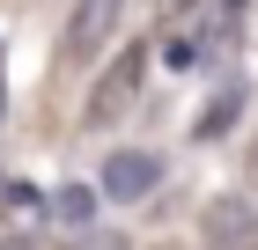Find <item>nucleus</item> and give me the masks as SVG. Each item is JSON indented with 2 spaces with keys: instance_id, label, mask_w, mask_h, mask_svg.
Segmentation results:
<instances>
[{
  "instance_id": "nucleus-6",
  "label": "nucleus",
  "mask_w": 258,
  "mask_h": 250,
  "mask_svg": "<svg viewBox=\"0 0 258 250\" xmlns=\"http://www.w3.org/2000/svg\"><path fill=\"white\" fill-rule=\"evenodd\" d=\"M52 206H59V221H67V228H81V221L96 213V199H89V192H81V184H74V192H59V199H52Z\"/></svg>"
},
{
  "instance_id": "nucleus-2",
  "label": "nucleus",
  "mask_w": 258,
  "mask_h": 250,
  "mask_svg": "<svg viewBox=\"0 0 258 250\" xmlns=\"http://www.w3.org/2000/svg\"><path fill=\"white\" fill-rule=\"evenodd\" d=\"M125 0H74V15H67V66H89V59H103V37L118 30Z\"/></svg>"
},
{
  "instance_id": "nucleus-7",
  "label": "nucleus",
  "mask_w": 258,
  "mask_h": 250,
  "mask_svg": "<svg viewBox=\"0 0 258 250\" xmlns=\"http://www.w3.org/2000/svg\"><path fill=\"white\" fill-rule=\"evenodd\" d=\"M74 250H125V235H111V228H103V235H81Z\"/></svg>"
},
{
  "instance_id": "nucleus-9",
  "label": "nucleus",
  "mask_w": 258,
  "mask_h": 250,
  "mask_svg": "<svg viewBox=\"0 0 258 250\" xmlns=\"http://www.w3.org/2000/svg\"><path fill=\"white\" fill-rule=\"evenodd\" d=\"M251 184H258V147H251Z\"/></svg>"
},
{
  "instance_id": "nucleus-10",
  "label": "nucleus",
  "mask_w": 258,
  "mask_h": 250,
  "mask_svg": "<svg viewBox=\"0 0 258 250\" xmlns=\"http://www.w3.org/2000/svg\"><path fill=\"white\" fill-rule=\"evenodd\" d=\"M0 96H8V81H0Z\"/></svg>"
},
{
  "instance_id": "nucleus-11",
  "label": "nucleus",
  "mask_w": 258,
  "mask_h": 250,
  "mask_svg": "<svg viewBox=\"0 0 258 250\" xmlns=\"http://www.w3.org/2000/svg\"><path fill=\"white\" fill-rule=\"evenodd\" d=\"M162 250H170V243H162Z\"/></svg>"
},
{
  "instance_id": "nucleus-8",
  "label": "nucleus",
  "mask_w": 258,
  "mask_h": 250,
  "mask_svg": "<svg viewBox=\"0 0 258 250\" xmlns=\"http://www.w3.org/2000/svg\"><path fill=\"white\" fill-rule=\"evenodd\" d=\"M0 250H37V243H22V235H8V243H0Z\"/></svg>"
},
{
  "instance_id": "nucleus-5",
  "label": "nucleus",
  "mask_w": 258,
  "mask_h": 250,
  "mask_svg": "<svg viewBox=\"0 0 258 250\" xmlns=\"http://www.w3.org/2000/svg\"><path fill=\"white\" fill-rule=\"evenodd\" d=\"M236 118H243V81H221V89H214V103L199 111V125H192V133H199V140H221Z\"/></svg>"
},
{
  "instance_id": "nucleus-3",
  "label": "nucleus",
  "mask_w": 258,
  "mask_h": 250,
  "mask_svg": "<svg viewBox=\"0 0 258 250\" xmlns=\"http://www.w3.org/2000/svg\"><path fill=\"white\" fill-rule=\"evenodd\" d=\"M199 243L207 250H258V206L251 199H207V213H199Z\"/></svg>"
},
{
  "instance_id": "nucleus-1",
  "label": "nucleus",
  "mask_w": 258,
  "mask_h": 250,
  "mask_svg": "<svg viewBox=\"0 0 258 250\" xmlns=\"http://www.w3.org/2000/svg\"><path fill=\"white\" fill-rule=\"evenodd\" d=\"M140 81H148V44H125V52L96 74V89H89V103H81V125H89V133L118 125V118L140 103Z\"/></svg>"
},
{
  "instance_id": "nucleus-4",
  "label": "nucleus",
  "mask_w": 258,
  "mask_h": 250,
  "mask_svg": "<svg viewBox=\"0 0 258 250\" xmlns=\"http://www.w3.org/2000/svg\"><path fill=\"white\" fill-rule=\"evenodd\" d=\"M155 177H162V162H155V154H111V162H103V199L133 206V199H148V192H155Z\"/></svg>"
}]
</instances>
